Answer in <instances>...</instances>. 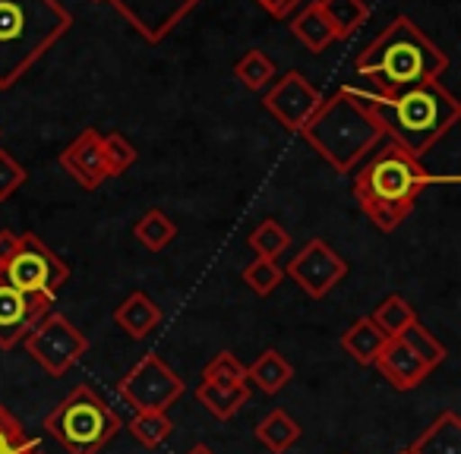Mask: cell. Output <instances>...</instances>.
<instances>
[{
	"mask_svg": "<svg viewBox=\"0 0 461 454\" xmlns=\"http://www.w3.org/2000/svg\"><path fill=\"white\" fill-rule=\"evenodd\" d=\"M341 92L364 104L383 127L385 139L402 146L414 158L427 155L461 117V104L442 83H423L395 95H379L364 85H345Z\"/></svg>",
	"mask_w": 461,
	"mask_h": 454,
	"instance_id": "1",
	"label": "cell"
},
{
	"mask_svg": "<svg viewBox=\"0 0 461 454\" xmlns=\"http://www.w3.org/2000/svg\"><path fill=\"white\" fill-rule=\"evenodd\" d=\"M439 180L455 183V177H433L420 158L385 139V146H376L370 158L360 161V171L354 174V199L379 231L392 234L414 211L420 192Z\"/></svg>",
	"mask_w": 461,
	"mask_h": 454,
	"instance_id": "2",
	"label": "cell"
},
{
	"mask_svg": "<svg viewBox=\"0 0 461 454\" xmlns=\"http://www.w3.org/2000/svg\"><path fill=\"white\" fill-rule=\"evenodd\" d=\"M446 70V51H439L408 16L392 20L357 58V76L366 83L364 89L379 92V95H395V92L423 83H439Z\"/></svg>",
	"mask_w": 461,
	"mask_h": 454,
	"instance_id": "3",
	"label": "cell"
},
{
	"mask_svg": "<svg viewBox=\"0 0 461 454\" xmlns=\"http://www.w3.org/2000/svg\"><path fill=\"white\" fill-rule=\"evenodd\" d=\"M70 26L60 0H0V89L20 83Z\"/></svg>",
	"mask_w": 461,
	"mask_h": 454,
	"instance_id": "4",
	"label": "cell"
},
{
	"mask_svg": "<svg viewBox=\"0 0 461 454\" xmlns=\"http://www.w3.org/2000/svg\"><path fill=\"white\" fill-rule=\"evenodd\" d=\"M301 136L339 174H351L385 139L383 127L373 120L370 111L360 102H354L351 95H345L341 89L335 95L322 98L320 111L310 117Z\"/></svg>",
	"mask_w": 461,
	"mask_h": 454,
	"instance_id": "5",
	"label": "cell"
},
{
	"mask_svg": "<svg viewBox=\"0 0 461 454\" xmlns=\"http://www.w3.org/2000/svg\"><path fill=\"white\" fill-rule=\"evenodd\" d=\"M45 432L67 454H98L121 432V416L89 382H79L48 410Z\"/></svg>",
	"mask_w": 461,
	"mask_h": 454,
	"instance_id": "6",
	"label": "cell"
},
{
	"mask_svg": "<svg viewBox=\"0 0 461 454\" xmlns=\"http://www.w3.org/2000/svg\"><path fill=\"white\" fill-rule=\"evenodd\" d=\"M0 278L14 284L20 294L32 297V300L54 307L58 290L70 281V265L39 237V234L26 231L20 234L14 256L0 265Z\"/></svg>",
	"mask_w": 461,
	"mask_h": 454,
	"instance_id": "7",
	"label": "cell"
},
{
	"mask_svg": "<svg viewBox=\"0 0 461 454\" xmlns=\"http://www.w3.org/2000/svg\"><path fill=\"white\" fill-rule=\"evenodd\" d=\"M23 344H26L29 357L54 378L67 376L89 353V338L67 316L54 313V309L35 322V328L23 338Z\"/></svg>",
	"mask_w": 461,
	"mask_h": 454,
	"instance_id": "8",
	"label": "cell"
},
{
	"mask_svg": "<svg viewBox=\"0 0 461 454\" xmlns=\"http://www.w3.org/2000/svg\"><path fill=\"white\" fill-rule=\"evenodd\" d=\"M123 401L133 407V414L140 410H152V414H167L171 404H177V397L184 395V378L158 357V353H146L127 376L117 382Z\"/></svg>",
	"mask_w": 461,
	"mask_h": 454,
	"instance_id": "9",
	"label": "cell"
},
{
	"mask_svg": "<svg viewBox=\"0 0 461 454\" xmlns=\"http://www.w3.org/2000/svg\"><path fill=\"white\" fill-rule=\"evenodd\" d=\"M320 104L322 92L297 70H288L285 76H278L263 95V108L291 133H301L310 123V117L320 111Z\"/></svg>",
	"mask_w": 461,
	"mask_h": 454,
	"instance_id": "10",
	"label": "cell"
},
{
	"mask_svg": "<svg viewBox=\"0 0 461 454\" xmlns=\"http://www.w3.org/2000/svg\"><path fill=\"white\" fill-rule=\"evenodd\" d=\"M288 278H294L297 288L313 300H322L339 281L348 278V263L326 244V240H310L301 253L288 263Z\"/></svg>",
	"mask_w": 461,
	"mask_h": 454,
	"instance_id": "11",
	"label": "cell"
},
{
	"mask_svg": "<svg viewBox=\"0 0 461 454\" xmlns=\"http://www.w3.org/2000/svg\"><path fill=\"white\" fill-rule=\"evenodd\" d=\"M149 41H161L199 0H108Z\"/></svg>",
	"mask_w": 461,
	"mask_h": 454,
	"instance_id": "12",
	"label": "cell"
},
{
	"mask_svg": "<svg viewBox=\"0 0 461 454\" xmlns=\"http://www.w3.org/2000/svg\"><path fill=\"white\" fill-rule=\"evenodd\" d=\"M45 313H51V307L20 294L14 284L0 278V351H14L16 344H23V338Z\"/></svg>",
	"mask_w": 461,
	"mask_h": 454,
	"instance_id": "13",
	"label": "cell"
},
{
	"mask_svg": "<svg viewBox=\"0 0 461 454\" xmlns=\"http://www.w3.org/2000/svg\"><path fill=\"white\" fill-rule=\"evenodd\" d=\"M60 167L77 180L83 190H98L108 177V161H104V146L98 129H83L70 146L60 152Z\"/></svg>",
	"mask_w": 461,
	"mask_h": 454,
	"instance_id": "14",
	"label": "cell"
},
{
	"mask_svg": "<svg viewBox=\"0 0 461 454\" xmlns=\"http://www.w3.org/2000/svg\"><path fill=\"white\" fill-rule=\"evenodd\" d=\"M373 366H376V369L383 372V378L395 391L417 388V385H420L423 378L429 376L427 363H423V360L417 357V353H411L408 347H404L398 338L385 341V347L379 351V357H376V363H373Z\"/></svg>",
	"mask_w": 461,
	"mask_h": 454,
	"instance_id": "15",
	"label": "cell"
},
{
	"mask_svg": "<svg viewBox=\"0 0 461 454\" xmlns=\"http://www.w3.org/2000/svg\"><path fill=\"white\" fill-rule=\"evenodd\" d=\"M114 322L123 328V334H130L133 341H142L161 325V307L146 290H133V294L114 309Z\"/></svg>",
	"mask_w": 461,
	"mask_h": 454,
	"instance_id": "16",
	"label": "cell"
},
{
	"mask_svg": "<svg viewBox=\"0 0 461 454\" xmlns=\"http://www.w3.org/2000/svg\"><path fill=\"white\" fill-rule=\"evenodd\" d=\"M411 454H461V416L455 410H442L420 432V439L408 448Z\"/></svg>",
	"mask_w": 461,
	"mask_h": 454,
	"instance_id": "17",
	"label": "cell"
},
{
	"mask_svg": "<svg viewBox=\"0 0 461 454\" xmlns=\"http://www.w3.org/2000/svg\"><path fill=\"white\" fill-rule=\"evenodd\" d=\"M253 435H257L259 445L269 448L272 454H285L288 448L297 445V439H301V423H297L288 410L276 407L257 423Z\"/></svg>",
	"mask_w": 461,
	"mask_h": 454,
	"instance_id": "18",
	"label": "cell"
},
{
	"mask_svg": "<svg viewBox=\"0 0 461 454\" xmlns=\"http://www.w3.org/2000/svg\"><path fill=\"white\" fill-rule=\"evenodd\" d=\"M291 378H294V366H291L276 347L263 351L250 366H247V382L257 385L263 395H278Z\"/></svg>",
	"mask_w": 461,
	"mask_h": 454,
	"instance_id": "19",
	"label": "cell"
},
{
	"mask_svg": "<svg viewBox=\"0 0 461 454\" xmlns=\"http://www.w3.org/2000/svg\"><path fill=\"white\" fill-rule=\"evenodd\" d=\"M385 334L379 332L376 325L370 322V316H364V319H357L351 328H348L345 334H341V347H345V353L351 360H357L360 366H373L379 357V351L385 347Z\"/></svg>",
	"mask_w": 461,
	"mask_h": 454,
	"instance_id": "20",
	"label": "cell"
},
{
	"mask_svg": "<svg viewBox=\"0 0 461 454\" xmlns=\"http://www.w3.org/2000/svg\"><path fill=\"white\" fill-rule=\"evenodd\" d=\"M322 10V16L329 20L335 32V41H345L370 20V7H366L364 0H316Z\"/></svg>",
	"mask_w": 461,
	"mask_h": 454,
	"instance_id": "21",
	"label": "cell"
},
{
	"mask_svg": "<svg viewBox=\"0 0 461 454\" xmlns=\"http://www.w3.org/2000/svg\"><path fill=\"white\" fill-rule=\"evenodd\" d=\"M291 29H294V35L310 48V51H326L329 45H335V32H332V26H329L326 16H322L316 0H310L307 7L294 16Z\"/></svg>",
	"mask_w": 461,
	"mask_h": 454,
	"instance_id": "22",
	"label": "cell"
},
{
	"mask_svg": "<svg viewBox=\"0 0 461 454\" xmlns=\"http://www.w3.org/2000/svg\"><path fill=\"white\" fill-rule=\"evenodd\" d=\"M196 401L203 404L215 420H230V416L240 414V407L250 401V388H247V385H238V388H218V385L199 382Z\"/></svg>",
	"mask_w": 461,
	"mask_h": 454,
	"instance_id": "23",
	"label": "cell"
},
{
	"mask_svg": "<svg viewBox=\"0 0 461 454\" xmlns=\"http://www.w3.org/2000/svg\"><path fill=\"white\" fill-rule=\"evenodd\" d=\"M370 322L385 334V338H398V334H402L411 322H417V313L402 294H389V297H383V300L376 303Z\"/></svg>",
	"mask_w": 461,
	"mask_h": 454,
	"instance_id": "24",
	"label": "cell"
},
{
	"mask_svg": "<svg viewBox=\"0 0 461 454\" xmlns=\"http://www.w3.org/2000/svg\"><path fill=\"white\" fill-rule=\"evenodd\" d=\"M133 237L140 240L146 250L161 253L165 246H171L174 237H177V224H174L161 209H149L146 215L133 224Z\"/></svg>",
	"mask_w": 461,
	"mask_h": 454,
	"instance_id": "25",
	"label": "cell"
},
{
	"mask_svg": "<svg viewBox=\"0 0 461 454\" xmlns=\"http://www.w3.org/2000/svg\"><path fill=\"white\" fill-rule=\"evenodd\" d=\"M398 341H402L404 347H408L411 353H417V357L427 363V369L433 372L439 363H446V357H448V351H446V344H442L439 338H436L429 328H423L420 322H411L408 328H404L402 334H398Z\"/></svg>",
	"mask_w": 461,
	"mask_h": 454,
	"instance_id": "26",
	"label": "cell"
},
{
	"mask_svg": "<svg viewBox=\"0 0 461 454\" xmlns=\"http://www.w3.org/2000/svg\"><path fill=\"white\" fill-rule=\"evenodd\" d=\"M127 432L140 441L142 448H158L171 439L174 432V423L167 414H152V410H140V414L130 416L127 423Z\"/></svg>",
	"mask_w": 461,
	"mask_h": 454,
	"instance_id": "27",
	"label": "cell"
},
{
	"mask_svg": "<svg viewBox=\"0 0 461 454\" xmlns=\"http://www.w3.org/2000/svg\"><path fill=\"white\" fill-rule=\"evenodd\" d=\"M247 244H250V250L257 253V259H278V256H285V253H288L291 234L285 231L276 218H263V221H259L257 227L250 231Z\"/></svg>",
	"mask_w": 461,
	"mask_h": 454,
	"instance_id": "28",
	"label": "cell"
},
{
	"mask_svg": "<svg viewBox=\"0 0 461 454\" xmlns=\"http://www.w3.org/2000/svg\"><path fill=\"white\" fill-rule=\"evenodd\" d=\"M234 76L240 79V83L247 85V89L253 92H266L272 83H276V64H272V58L266 51H247L244 58H238V64H234Z\"/></svg>",
	"mask_w": 461,
	"mask_h": 454,
	"instance_id": "29",
	"label": "cell"
},
{
	"mask_svg": "<svg viewBox=\"0 0 461 454\" xmlns=\"http://www.w3.org/2000/svg\"><path fill=\"white\" fill-rule=\"evenodd\" d=\"M203 382L218 385V388H238V385H247V366L230 351H221L203 366Z\"/></svg>",
	"mask_w": 461,
	"mask_h": 454,
	"instance_id": "30",
	"label": "cell"
},
{
	"mask_svg": "<svg viewBox=\"0 0 461 454\" xmlns=\"http://www.w3.org/2000/svg\"><path fill=\"white\" fill-rule=\"evenodd\" d=\"M39 441L29 439L23 423L0 404V454H39Z\"/></svg>",
	"mask_w": 461,
	"mask_h": 454,
	"instance_id": "31",
	"label": "cell"
},
{
	"mask_svg": "<svg viewBox=\"0 0 461 454\" xmlns=\"http://www.w3.org/2000/svg\"><path fill=\"white\" fill-rule=\"evenodd\" d=\"M244 284L253 290V294H259V297H269L272 290L282 284V278H285V272L278 269V263L276 259H253L250 265L244 269Z\"/></svg>",
	"mask_w": 461,
	"mask_h": 454,
	"instance_id": "32",
	"label": "cell"
},
{
	"mask_svg": "<svg viewBox=\"0 0 461 454\" xmlns=\"http://www.w3.org/2000/svg\"><path fill=\"white\" fill-rule=\"evenodd\" d=\"M104 146V161H108V177H121L123 171L136 165V148L133 142H127V136L121 133H108L102 136Z\"/></svg>",
	"mask_w": 461,
	"mask_h": 454,
	"instance_id": "33",
	"label": "cell"
},
{
	"mask_svg": "<svg viewBox=\"0 0 461 454\" xmlns=\"http://www.w3.org/2000/svg\"><path fill=\"white\" fill-rule=\"evenodd\" d=\"M23 183H26V167L7 148H0V202H7Z\"/></svg>",
	"mask_w": 461,
	"mask_h": 454,
	"instance_id": "34",
	"label": "cell"
},
{
	"mask_svg": "<svg viewBox=\"0 0 461 454\" xmlns=\"http://www.w3.org/2000/svg\"><path fill=\"white\" fill-rule=\"evenodd\" d=\"M259 7L263 10H269L272 16H278V20H285L288 13H294L297 7H301L303 0H257Z\"/></svg>",
	"mask_w": 461,
	"mask_h": 454,
	"instance_id": "35",
	"label": "cell"
},
{
	"mask_svg": "<svg viewBox=\"0 0 461 454\" xmlns=\"http://www.w3.org/2000/svg\"><path fill=\"white\" fill-rule=\"evenodd\" d=\"M16 244H20V234L10 231V227H4V231H0V265H4L10 256H14Z\"/></svg>",
	"mask_w": 461,
	"mask_h": 454,
	"instance_id": "36",
	"label": "cell"
},
{
	"mask_svg": "<svg viewBox=\"0 0 461 454\" xmlns=\"http://www.w3.org/2000/svg\"><path fill=\"white\" fill-rule=\"evenodd\" d=\"M186 454H215V451H212L209 445H193V448H190V451H186Z\"/></svg>",
	"mask_w": 461,
	"mask_h": 454,
	"instance_id": "37",
	"label": "cell"
},
{
	"mask_svg": "<svg viewBox=\"0 0 461 454\" xmlns=\"http://www.w3.org/2000/svg\"><path fill=\"white\" fill-rule=\"evenodd\" d=\"M398 454H411V451H398Z\"/></svg>",
	"mask_w": 461,
	"mask_h": 454,
	"instance_id": "38",
	"label": "cell"
},
{
	"mask_svg": "<svg viewBox=\"0 0 461 454\" xmlns=\"http://www.w3.org/2000/svg\"><path fill=\"white\" fill-rule=\"evenodd\" d=\"M39 454H41V451H39Z\"/></svg>",
	"mask_w": 461,
	"mask_h": 454,
	"instance_id": "39",
	"label": "cell"
}]
</instances>
